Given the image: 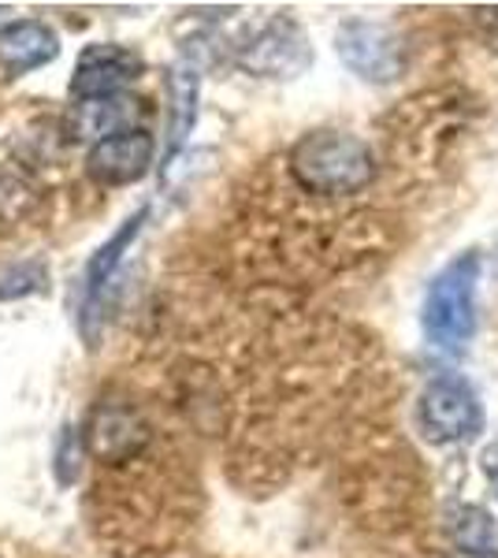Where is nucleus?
I'll use <instances>...</instances> for the list:
<instances>
[{"mask_svg":"<svg viewBox=\"0 0 498 558\" xmlns=\"http://www.w3.org/2000/svg\"><path fill=\"white\" fill-rule=\"evenodd\" d=\"M291 175L302 191L320 197L357 194L373 183L376 157L357 134L313 131L291 149Z\"/></svg>","mask_w":498,"mask_h":558,"instance_id":"1","label":"nucleus"},{"mask_svg":"<svg viewBox=\"0 0 498 558\" xmlns=\"http://www.w3.org/2000/svg\"><path fill=\"white\" fill-rule=\"evenodd\" d=\"M479 257L461 254L432 279L424 299V336L439 350H461L476 336Z\"/></svg>","mask_w":498,"mask_h":558,"instance_id":"2","label":"nucleus"},{"mask_svg":"<svg viewBox=\"0 0 498 558\" xmlns=\"http://www.w3.org/2000/svg\"><path fill=\"white\" fill-rule=\"evenodd\" d=\"M416 428L439 447L476 439L484 432V407L473 384L458 373H439L436 380H428L416 402Z\"/></svg>","mask_w":498,"mask_h":558,"instance_id":"3","label":"nucleus"},{"mask_svg":"<svg viewBox=\"0 0 498 558\" xmlns=\"http://www.w3.org/2000/svg\"><path fill=\"white\" fill-rule=\"evenodd\" d=\"M149 220V209H138L131 220H123V228L116 231L112 239L89 257L86 265V276H83V305H78V331L89 347L101 339V328H105V313H108V302H112V287H116V276H120V265L123 257L131 254L134 239L142 235Z\"/></svg>","mask_w":498,"mask_h":558,"instance_id":"4","label":"nucleus"},{"mask_svg":"<svg viewBox=\"0 0 498 558\" xmlns=\"http://www.w3.org/2000/svg\"><path fill=\"white\" fill-rule=\"evenodd\" d=\"M86 451L105 465H131L149 451L153 425L131 402H97L83 432Z\"/></svg>","mask_w":498,"mask_h":558,"instance_id":"5","label":"nucleus"},{"mask_svg":"<svg viewBox=\"0 0 498 558\" xmlns=\"http://www.w3.org/2000/svg\"><path fill=\"white\" fill-rule=\"evenodd\" d=\"M335 49H339L342 64L353 75L368 78V83H391L402 71V45L384 23L350 20L335 34Z\"/></svg>","mask_w":498,"mask_h":558,"instance_id":"6","label":"nucleus"},{"mask_svg":"<svg viewBox=\"0 0 498 558\" xmlns=\"http://www.w3.org/2000/svg\"><path fill=\"white\" fill-rule=\"evenodd\" d=\"M309 60H313L309 41H305L302 26L291 20H271L239 49V64L253 71V75H268V78L297 75Z\"/></svg>","mask_w":498,"mask_h":558,"instance_id":"7","label":"nucleus"},{"mask_svg":"<svg viewBox=\"0 0 498 558\" xmlns=\"http://www.w3.org/2000/svg\"><path fill=\"white\" fill-rule=\"evenodd\" d=\"M142 101H134L131 94H105V97H75L68 112V134L75 142H89V146H101L120 134L142 131Z\"/></svg>","mask_w":498,"mask_h":558,"instance_id":"8","label":"nucleus"},{"mask_svg":"<svg viewBox=\"0 0 498 558\" xmlns=\"http://www.w3.org/2000/svg\"><path fill=\"white\" fill-rule=\"evenodd\" d=\"M153 157H157V142H153L149 131H131L120 134L112 142H101V146L89 149L86 157V172L94 183L101 186H131L142 183L153 168Z\"/></svg>","mask_w":498,"mask_h":558,"instance_id":"9","label":"nucleus"},{"mask_svg":"<svg viewBox=\"0 0 498 558\" xmlns=\"http://www.w3.org/2000/svg\"><path fill=\"white\" fill-rule=\"evenodd\" d=\"M142 75V60L138 52L123 49V45H89L83 49L71 75V94L75 97H105V94H120V86L134 83Z\"/></svg>","mask_w":498,"mask_h":558,"instance_id":"10","label":"nucleus"},{"mask_svg":"<svg viewBox=\"0 0 498 558\" xmlns=\"http://www.w3.org/2000/svg\"><path fill=\"white\" fill-rule=\"evenodd\" d=\"M60 57V38L49 23L20 20L0 26V68L8 75H31Z\"/></svg>","mask_w":498,"mask_h":558,"instance_id":"11","label":"nucleus"},{"mask_svg":"<svg viewBox=\"0 0 498 558\" xmlns=\"http://www.w3.org/2000/svg\"><path fill=\"white\" fill-rule=\"evenodd\" d=\"M168 97H171V120H168V146H165V165L160 172H168L171 157L186 146L190 131L197 123V101H202V75L194 64H175L168 71Z\"/></svg>","mask_w":498,"mask_h":558,"instance_id":"12","label":"nucleus"},{"mask_svg":"<svg viewBox=\"0 0 498 558\" xmlns=\"http://www.w3.org/2000/svg\"><path fill=\"white\" fill-rule=\"evenodd\" d=\"M450 533H454V544L465 555H491L498 547L495 521L479 507H458L454 514H450Z\"/></svg>","mask_w":498,"mask_h":558,"instance_id":"13","label":"nucleus"},{"mask_svg":"<svg viewBox=\"0 0 498 558\" xmlns=\"http://www.w3.org/2000/svg\"><path fill=\"white\" fill-rule=\"evenodd\" d=\"M41 291H49V268L41 260H20L8 272H0V302H20Z\"/></svg>","mask_w":498,"mask_h":558,"instance_id":"14","label":"nucleus"},{"mask_svg":"<svg viewBox=\"0 0 498 558\" xmlns=\"http://www.w3.org/2000/svg\"><path fill=\"white\" fill-rule=\"evenodd\" d=\"M83 454H86V439L78 428L63 425L57 439V454H52V470H57L60 488H71L83 473Z\"/></svg>","mask_w":498,"mask_h":558,"instance_id":"15","label":"nucleus"},{"mask_svg":"<svg viewBox=\"0 0 498 558\" xmlns=\"http://www.w3.org/2000/svg\"><path fill=\"white\" fill-rule=\"evenodd\" d=\"M484 473L495 481V495H498V444H495V447H487V454H484Z\"/></svg>","mask_w":498,"mask_h":558,"instance_id":"16","label":"nucleus"}]
</instances>
